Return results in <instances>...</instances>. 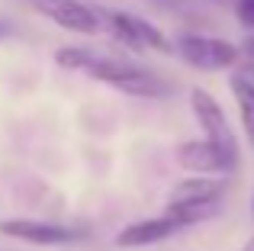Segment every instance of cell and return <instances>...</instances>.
Segmentation results:
<instances>
[{"label": "cell", "mask_w": 254, "mask_h": 251, "mask_svg": "<svg viewBox=\"0 0 254 251\" xmlns=\"http://www.w3.org/2000/svg\"><path fill=\"white\" fill-rule=\"evenodd\" d=\"M55 64L64 71H81V74L93 77L100 84H110V87L123 90L132 97H164L168 87L151 74L148 68L129 62V58L119 55H106V52H93V49H81V45H62L55 52Z\"/></svg>", "instance_id": "1"}, {"label": "cell", "mask_w": 254, "mask_h": 251, "mask_svg": "<svg viewBox=\"0 0 254 251\" xmlns=\"http://www.w3.org/2000/svg\"><path fill=\"white\" fill-rule=\"evenodd\" d=\"M225 190H229L225 177H199V174L184 177L171 187L168 213L184 226H196V222L219 213V200L225 196Z\"/></svg>", "instance_id": "2"}, {"label": "cell", "mask_w": 254, "mask_h": 251, "mask_svg": "<svg viewBox=\"0 0 254 251\" xmlns=\"http://www.w3.org/2000/svg\"><path fill=\"white\" fill-rule=\"evenodd\" d=\"M174 55L196 71H232V74L245 62L242 45L219 36H199V32H180L174 39Z\"/></svg>", "instance_id": "3"}, {"label": "cell", "mask_w": 254, "mask_h": 251, "mask_svg": "<svg viewBox=\"0 0 254 251\" xmlns=\"http://www.w3.org/2000/svg\"><path fill=\"white\" fill-rule=\"evenodd\" d=\"M180 168L193 171L199 177H219L229 174L238 168V148H222V145L209 142V138H190V142H180L174 148Z\"/></svg>", "instance_id": "4"}, {"label": "cell", "mask_w": 254, "mask_h": 251, "mask_svg": "<svg viewBox=\"0 0 254 251\" xmlns=\"http://www.w3.org/2000/svg\"><path fill=\"white\" fill-rule=\"evenodd\" d=\"M113 36L119 39L123 45H129L132 52H161V55H171L174 42L158 29L155 23H148L138 13H110L106 16Z\"/></svg>", "instance_id": "5"}, {"label": "cell", "mask_w": 254, "mask_h": 251, "mask_svg": "<svg viewBox=\"0 0 254 251\" xmlns=\"http://www.w3.org/2000/svg\"><path fill=\"white\" fill-rule=\"evenodd\" d=\"M190 110H193V120H196L203 138L222 145V148H238L235 132H232V123H229V116H225L222 103H219L206 87H193L190 90Z\"/></svg>", "instance_id": "6"}, {"label": "cell", "mask_w": 254, "mask_h": 251, "mask_svg": "<svg viewBox=\"0 0 254 251\" xmlns=\"http://www.w3.org/2000/svg\"><path fill=\"white\" fill-rule=\"evenodd\" d=\"M29 6L39 16L52 19L55 26H62L68 32H81V36H93L103 23V16L81 0H29Z\"/></svg>", "instance_id": "7"}, {"label": "cell", "mask_w": 254, "mask_h": 251, "mask_svg": "<svg viewBox=\"0 0 254 251\" xmlns=\"http://www.w3.org/2000/svg\"><path fill=\"white\" fill-rule=\"evenodd\" d=\"M0 235L29 242V245H68V242L81 239L77 229L62 226V222H42V219H0Z\"/></svg>", "instance_id": "8"}, {"label": "cell", "mask_w": 254, "mask_h": 251, "mask_svg": "<svg viewBox=\"0 0 254 251\" xmlns=\"http://www.w3.org/2000/svg\"><path fill=\"white\" fill-rule=\"evenodd\" d=\"M180 229H187L180 219H174L171 213H161V216H151V219H138V222H129L116 232V245L119 248H145V245H158V242L177 235Z\"/></svg>", "instance_id": "9"}, {"label": "cell", "mask_w": 254, "mask_h": 251, "mask_svg": "<svg viewBox=\"0 0 254 251\" xmlns=\"http://www.w3.org/2000/svg\"><path fill=\"white\" fill-rule=\"evenodd\" d=\"M229 90H232V97H235L245 138H248V145L254 148V77L245 74V71H235V74L229 77Z\"/></svg>", "instance_id": "10"}, {"label": "cell", "mask_w": 254, "mask_h": 251, "mask_svg": "<svg viewBox=\"0 0 254 251\" xmlns=\"http://www.w3.org/2000/svg\"><path fill=\"white\" fill-rule=\"evenodd\" d=\"M242 52H245V58H254V32H248V36H245Z\"/></svg>", "instance_id": "11"}, {"label": "cell", "mask_w": 254, "mask_h": 251, "mask_svg": "<svg viewBox=\"0 0 254 251\" xmlns=\"http://www.w3.org/2000/svg\"><path fill=\"white\" fill-rule=\"evenodd\" d=\"M3 32H6V26H3V23H0V36H3Z\"/></svg>", "instance_id": "12"}, {"label": "cell", "mask_w": 254, "mask_h": 251, "mask_svg": "<svg viewBox=\"0 0 254 251\" xmlns=\"http://www.w3.org/2000/svg\"><path fill=\"white\" fill-rule=\"evenodd\" d=\"M251 213H254V203H251Z\"/></svg>", "instance_id": "13"}]
</instances>
